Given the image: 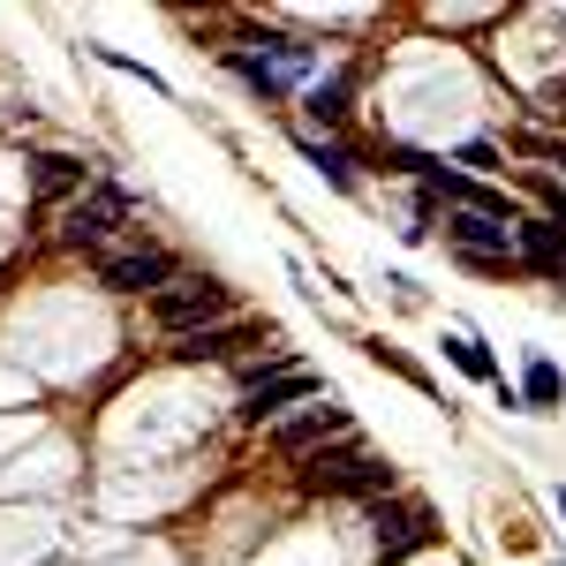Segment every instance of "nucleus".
<instances>
[{
  "label": "nucleus",
  "mask_w": 566,
  "mask_h": 566,
  "mask_svg": "<svg viewBox=\"0 0 566 566\" xmlns=\"http://www.w3.org/2000/svg\"><path fill=\"white\" fill-rule=\"evenodd\" d=\"M461 167H476V175H506L499 144H461Z\"/></svg>",
  "instance_id": "a211bd4d"
},
{
  "label": "nucleus",
  "mask_w": 566,
  "mask_h": 566,
  "mask_svg": "<svg viewBox=\"0 0 566 566\" xmlns=\"http://www.w3.org/2000/svg\"><path fill=\"white\" fill-rule=\"evenodd\" d=\"M272 340V325L264 317H227V325H212V333H189V340H175V363H227V355H242V348H264Z\"/></svg>",
  "instance_id": "1a4fd4ad"
},
{
  "label": "nucleus",
  "mask_w": 566,
  "mask_h": 566,
  "mask_svg": "<svg viewBox=\"0 0 566 566\" xmlns=\"http://www.w3.org/2000/svg\"><path fill=\"white\" fill-rule=\"evenodd\" d=\"M370 536H378V559L400 566L408 552L438 544V514L423 499H370Z\"/></svg>",
  "instance_id": "7ed1b4c3"
},
{
  "label": "nucleus",
  "mask_w": 566,
  "mask_h": 566,
  "mask_svg": "<svg viewBox=\"0 0 566 566\" xmlns=\"http://www.w3.org/2000/svg\"><path fill=\"white\" fill-rule=\"evenodd\" d=\"M167 280H175V258L159 242H136V250L98 258V287H114V295H159Z\"/></svg>",
  "instance_id": "0eeeda50"
},
{
  "label": "nucleus",
  "mask_w": 566,
  "mask_h": 566,
  "mask_svg": "<svg viewBox=\"0 0 566 566\" xmlns=\"http://www.w3.org/2000/svg\"><path fill=\"white\" fill-rule=\"evenodd\" d=\"M151 317H159L175 340L212 333V325H227V317H234V287H227V280H212V272H175V280L151 295Z\"/></svg>",
  "instance_id": "f257e3e1"
},
{
  "label": "nucleus",
  "mask_w": 566,
  "mask_h": 566,
  "mask_svg": "<svg viewBox=\"0 0 566 566\" xmlns=\"http://www.w3.org/2000/svg\"><path fill=\"white\" fill-rule=\"evenodd\" d=\"M91 159H76V151H45L39 167H31V189H39V205H76L91 189Z\"/></svg>",
  "instance_id": "9b49d317"
},
{
  "label": "nucleus",
  "mask_w": 566,
  "mask_h": 566,
  "mask_svg": "<svg viewBox=\"0 0 566 566\" xmlns=\"http://www.w3.org/2000/svg\"><path fill=\"white\" fill-rule=\"evenodd\" d=\"M514 258H522V272H544V280H566V227H552V219H514Z\"/></svg>",
  "instance_id": "9d476101"
},
{
  "label": "nucleus",
  "mask_w": 566,
  "mask_h": 566,
  "mask_svg": "<svg viewBox=\"0 0 566 566\" xmlns=\"http://www.w3.org/2000/svg\"><path fill=\"white\" fill-rule=\"evenodd\" d=\"M552 499H559V514H566V483H559V491H552Z\"/></svg>",
  "instance_id": "aec40b11"
},
{
  "label": "nucleus",
  "mask_w": 566,
  "mask_h": 566,
  "mask_svg": "<svg viewBox=\"0 0 566 566\" xmlns=\"http://www.w3.org/2000/svg\"><path fill=\"white\" fill-rule=\"evenodd\" d=\"M129 212H136L129 189H114V181H91L84 197H76V205L61 212V234H69L76 250H98V242H106L114 227H129Z\"/></svg>",
  "instance_id": "20e7f679"
},
{
  "label": "nucleus",
  "mask_w": 566,
  "mask_h": 566,
  "mask_svg": "<svg viewBox=\"0 0 566 566\" xmlns=\"http://www.w3.org/2000/svg\"><path fill=\"white\" fill-rule=\"evenodd\" d=\"M446 242L469 264H522L514 258V227L491 219V212H446Z\"/></svg>",
  "instance_id": "6e6552de"
},
{
  "label": "nucleus",
  "mask_w": 566,
  "mask_h": 566,
  "mask_svg": "<svg viewBox=\"0 0 566 566\" xmlns=\"http://www.w3.org/2000/svg\"><path fill=\"white\" fill-rule=\"evenodd\" d=\"M303 491H355V499H392V461H378L363 438H340V453H310Z\"/></svg>",
  "instance_id": "f03ea898"
},
{
  "label": "nucleus",
  "mask_w": 566,
  "mask_h": 566,
  "mask_svg": "<svg viewBox=\"0 0 566 566\" xmlns=\"http://www.w3.org/2000/svg\"><path fill=\"white\" fill-rule=\"evenodd\" d=\"M303 159H310V167H317V175H325V181H333L340 197H348V189H355V159H348V151H340V144H317V136H303Z\"/></svg>",
  "instance_id": "2eb2a0df"
},
{
  "label": "nucleus",
  "mask_w": 566,
  "mask_h": 566,
  "mask_svg": "<svg viewBox=\"0 0 566 566\" xmlns=\"http://www.w3.org/2000/svg\"><path fill=\"white\" fill-rule=\"evenodd\" d=\"M528 151H536V159H552V167H566V144H544V136H528Z\"/></svg>",
  "instance_id": "6ab92c4d"
},
{
  "label": "nucleus",
  "mask_w": 566,
  "mask_h": 566,
  "mask_svg": "<svg viewBox=\"0 0 566 566\" xmlns=\"http://www.w3.org/2000/svg\"><path fill=\"white\" fill-rule=\"evenodd\" d=\"M325 438H355V416L340 408V400H310L303 416L272 423V453H280V461H310Z\"/></svg>",
  "instance_id": "39448f33"
},
{
  "label": "nucleus",
  "mask_w": 566,
  "mask_h": 566,
  "mask_svg": "<svg viewBox=\"0 0 566 566\" xmlns=\"http://www.w3.org/2000/svg\"><path fill=\"white\" fill-rule=\"evenodd\" d=\"M446 355H453V370H461V378H476V386H506V370H499V363H491V348H483L476 333H453V340H446Z\"/></svg>",
  "instance_id": "f8f14e48"
},
{
  "label": "nucleus",
  "mask_w": 566,
  "mask_h": 566,
  "mask_svg": "<svg viewBox=\"0 0 566 566\" xmlns=\"http://www.w3.org/2000/svg\"><path fill=\"white\" fill-rule=\"evenodd\" d=\"M363 355H370L378 370H392V378H408V386H416V392H438V386H431V370H423L416 355H400V348H392V340H363Z\"/></svg>",
  "instance_id": "dca6fc26"
},
{
  "label": "nucleus",
  "mask_w": 566,
  "mask_h": 566,
  "mask_svg": "<svg viewBox=\"0 0 566 566\" xmlns=\"http://www.w3.org/2000/svg\"><path fill=\"white\" fill-rule=\"evenodd\" d=\"M522 400H528V408H559V400H566V378H559V363H552V355H528Z\"/></svg>",
  "instance_id": "ddd939ff"
},
{
  "label": "nucleus",
  "mask_w": 566,
  "mask_h": 566,
  "mask_svg": "<svg viewBox=\"0 0 566 566\" xmlns=\"http://www.w3.org/2000/svg\"><path fill=\"white\" fill-rule=\"evenodd\" d=\"M303 114L317 122V129H340V122H348V76H325V84H310Z\"/></svg>",
  "instance_id": "4468645a"
},
{
  "label": "nucleus",
  "mask_w": 566,
  "mask_h": 566,
  "mask_svg": "<svg viewBox=\"0 0 566 566\" xmlns=\"http://www.w3.org/2000/svg\"><path fill=\"white\" fill-rule=\"evenodd\" d=\"M528 189H536V197H544V219H552V227H566V189L552 175H528Z\"/></svg>",
  "instance_id": "f3484780"
},
{
  "label": "nucleus",
  "mask_w": 566,
  "mask_h": 566,
  "mask_svg": "<svg viewBox=\"0 0 566 566\" xmlns=\"http://www.w3.org/2000/svg\"><path fill=\"white\" fill-rule=\"evenodd\" d=\"M303 400H325V378H317L310 363H287V370H272V378L250 386L242 423H287V408H303Z\"/></svg>",
  "instance_id": "423d86ee"
}]
</instances>
